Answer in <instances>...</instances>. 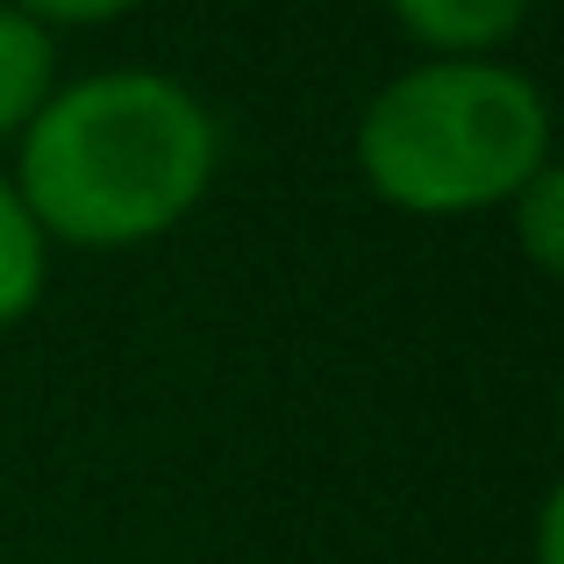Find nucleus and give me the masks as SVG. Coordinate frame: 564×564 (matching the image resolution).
I'll list each match as a JSON object with an SVG mask.
<instances>
[{"label":"nucleus","mask_w":564,"mask_h":564,"mask_svg":"<svg viewBox=\"0 0 564 564\" xmlns=\"http://www.w3.org/2000/svg\"><path fill=\"white\" fill-rule=\"evenodd\" d=\"M358 165L408 215L508 207L551 165V100L494 57H436L379 86L358 122Z\"/></svg>","instance_id":"f03ea898"},{"label":"nucleus","mask_w":564,"mask_h":564,"mask_svg":"<svg viewBox=\"0 0 564 564\" xmlns=\"http://www.w3.org/2000/svg\"><path fill=\"white\" fill-rule=\"evenodd\" d=\"M386 8L436 57H486L529 22V0H386Z\"/></svg>","instance_id":"7ed1b4c3"},{"label":"nucleus","mask_w":564,"mask_h":564,"mask_svg":"<svg viewBox=\"0 0 564 564\" xmlns=\"http://www.w3.org/2000/svg\"><path fill=\"white\" fill-rule=\"evenodd\" d=\"M215 115L165 72H100L36 108L22 129V193L43 243L129 250L180 229L215 180Z\"/></svg>","instance_id":"f257e3e1"},{"label":"nucleus","mask_w":564,"mask_h":564,"mask_svg":"<svg viewBox=\"0 0 564 564\" xmlns=\"http://www.w3.org/2000/svg\"><path fill=\"white\" fill-rule=\"evenodd\" d=\"M43 293V229L29 221L14 180H0V329L22 322Z\"/></svg>","instance_id":"39448f33"},{"label":"nucleus","mask_w":564,"mask_h":564,"mask_svg":"<svg viewBox=\"0 0 564 564\" xmlns=\"http://www.w3.org/2000/svg\"><path fill=\"white\" fill-rule=\"evenodd\" d=\"M508 215H514V236H522L529 264H536V272H557L564 264V180H557V165H543L536 180L514 193Z\"/></svg>","instance_id":"423d86ee"},{"label":"nucleus","mask_w":564,"mask_h":564,"mask_svg":"<svg viewBox=\"0 0 564 564\" xmlns=\"http://www.w3.org/2000/svg\"><path fill=\"white\" fill-rule=\"evenodd\" d=\"M8 8H22L29 22H115V14L143 8V0H8Z\"/></svg>","instance_id":"0eeeda50"},{"label":"nucleus","mask_w":564,"mask_h":564,"mask_svg":"<svg viewBox=\"0 0 564 564\" xmlns=\"http://www.w3.org/2000/svg\"><path fill=\"white\" fill-rule=\"evenodd\" d=\"M557 536H564V494H543V508H536V564H564Z\"/></svg>","instance_id":"6e6552de"},{"label":"nucleus","mask_w":564,"mask_h":564,"mask_svg":"<svg viewBox=\"0 0 564 564\" xmlns=\"http://www.w3.org/2000/svg\"><path fill=\"white\" fill-rule=\"evenodd\" d=\"M51 79H57L51 29L0 0V137H14V129L36 122V108L51 100Z\"/></svg>","instance_id":"20e7f679"}]
</instances>
